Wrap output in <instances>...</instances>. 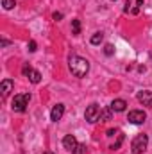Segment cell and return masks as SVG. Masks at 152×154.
Masks as SVG:
<instances>
[{
	"label": "cell",
	"mask_w": 152,
	"mask_h": 154,
	"mask_svg": "<svg viewBox=\"0 0 152 154\" xmlns=\"http://www.w3.org/2000/svg\"><path fill=\"white\" fill-rule=\"evenodd\" d=\"M113 2H114V0H113Z\"/></svg>",
	"instance_id": "obj_23"
},
{
	"label": "cell",
	"mask_w": 152,
	"mask_h": 154,
	"mask_svg": "<svg viewBox=\"0 0 152 154\" xmlns=\"http://www.w3.org/2000/svg\"><path fill=\"white\" fill-rule=\"evenodd\" d=\"M141 7H143V0H127V2H125V7H123V13L138 14Z\"/></svg>",
	"instance_id": "obj_6"
},
{
	"label": "cell",
	"mask_w": 152,
	"mask_h": 154,
	"mask_svg": "<svg viewBox=\"0 0 152 154\" xmlns=\"http://www.w3.org/2000/svg\"><path fill=\"white\" fill-rule=\"evenodd\" d=\"M104 54H106V56H113L114 54V47L111 45V43H108V45L104 47Z\"/></svg>",
	"instance_id": "obj_17"
},
{
	"label": "cell",
	"mask_w": 152,
	"mask_h": 154,
	"mask_svg": "<svg viewBox=\"0 0 152 154\" xmlns=\"http://www.w3.org/2000/svg\"><path fill=\"white\" fill-rule=\"evenodd\" d=\"M88 70H90L88 59H84V57H81V56H72V57H70V72L75 77H79V79L84 77L88 74Z\"/></svg>",
	"instance_id": "obj_1"
},
{
	"label": "cell",
	"mask_w": 152,
	"mask_h": 154,
	"mask_svg": "<svg viewBox=\"0 0 152 154\" xmlns=\"http://www.w3.org/2000/svg\"><path fill=\"white\" fill-rule=\"evenodd\" d=\"M102 39H104V34H102V32H95V34L91 36V45H100Z\"/></svg>",
	"instance_id": "obj_14"
},
{
	"label": "cell",
	"mask_w": 152,
	"mask_h": 154,
	"mask_svg": "<svg viewBox=\"0 0 152 154\" xmlns=\"http://www.w3.org/2000/svg\"><path fill=\"white\" fill-rule=\"evenodd\" d=\"M100 113H102V109H100V106L99 104H90L88 108H86V120L90 122V124H95V122H99L100 120Z\"/></svg>",
	"instance_id": "obj_4"
},
{
	"label": "cell",
	"mask_w": 152,
	"mask_h": 154,
	"mask_svg": "<svg viewBox=\"0 0 152 154\" xmlns=\"http://www.w3.org/2000/svg\"><path fill=\"white\" fill-rule=\"evenodd\" d=\"M111 116H113V109H111V108H109V109H102L100 120H102V122H108V120H111Z\"/></svg>",
	"instance_id": "obj_13"
},
{
	"label": "cell",
	"mask_w": 152,
	"mask_h": 154,
	"mask_svg": "<svg viewBox=\"0 0 152 154\" xmlns=\"http://www.w3.org/2000/svg\"><path fill=\"white\" fill-rule=\"evenodd\" d=\"M43 154H54V152H43Z\"/></svg>",
	"instance_id": "obj_22"
},
{
	"label": "cell",
	"mask_w": 152,
	"mask_h": 154,
	"mask_svg": "<svg viewBox=\"0 0 152 154\" xmlns=\"http://www.w3.org/2000/svg\"><path fill=\"white\" fill-rule=\"evenodd\" d=\"M29 100H31V95H29V93H20V95H14V99H13V102H11L13 111H16V113L25 111V108H27Z\"/></svg>",
	"instance_id": "obj_2"
},
{
	"label": "cell",
	"mask_w": 152,
	"mask_h": 154,
	"mask_svg": "<svg viewBox=\"0 0 152 154\" xmlns=\"http://www.w3.org/2000/svg\"><path fill=\"white\" fill-rule=\"evenodd\" d=\"M2 5H4V9H13L14 5H16V0H2Z\"/></svg>",
	"instance_id": "obj_16"
},
{
	"label": "cell",
	"mask_w": 152,
	"mask_h": 154,
	"mask_svg": "<svg viewBox=\"0 0 152 154\" xmlns=\"http://www.w3.org/2000/svg\"><path fill=\"white\" fill-rule=\"evenodd\" d=\"M13 88H14V81H11V79H4V81H2V84H0L2 97H7V95L13 91Z\"/></svg>",
	"instance_id": "obj_9"
},
{
	"label": "cell",
	"mask_w": 152,
	"mask_h": 154,
	"mask_svg": "<svg viewBox=\"0 0 152 154\" xmlns=\"http://www.w3.org/2000/svg\"><path fill=\"white\" fill-rule=\"evenodd\" d=\"M114 134H116V131H114V129H109V131H108V136H114Z\"/></svg>",
	"instance_id": "obj_21"
},
{
	"label": "cell",
	"mask_w": 152,
	"mask_h": 154,
	"mask_svg": "<svg viewBox=\"0 0 152 154\" xmlns=\"http://www.w3.org/2000/svg\"><path fill=\"white\" fill-rule=\"evenodd\" d=\"M84 152H86V145H84V143H79L72 154H84Z\"/></svg>",
	"instance_id": "obj_18"
},
{
	"label": "cell",
	"mask_w": 152,
	"mask_h": 154,
	"mask_svg": "<svg viewBox=\"0 0 152 154\" xmlns=\"http://www.w3.org/2000/svg\"><path fill=\"white\" fill-rule=\"evenodd\" d=\"M147 145H149V136H147V134H138V136L132 140V143H131L132 154H141V152H145Z\"/></svg>",
	"instance_id": "obj_3"
},
{
	"label": "cell",
	"mask_w": 152,
	"mask_h": 154,
	"mask_svg": "<svg viewBox=\"0 0 152 154\" xmlns=\"http://www.w3.org/2000/svg\"><path fill=\"white\" fill-rule=\"evenodd\" d=\"M136 99H138V102H141L143 106H149V108H152V91H149V90L138 91Z\"/></svg>",
	"instance_id": "obj_7"
},
{
	"label": "cell",
	"mask_w": 152,
	"mask_h": 154,
	"mask_svg": "<svg viewBox=\"0 0 152 154\" xmlns=\"http://www.w3.org/2000/svg\"><path fill=\"white\" fill-rule=\"evenodd\" d=\"M29 50L31 52H36V41H29Z\"/></svg>",
	"instance_id": "obj_20"
},
{
	"label": "cell",
	"mask_w": 152,
	"mask_h": 154,
	"mask_svg": "<svg viewBox=\"0 0 152 154\" xmlns=\"http://www.w3.org/2000/svg\"><path fill=\"white\" fill-rule=\"evenodd\" d=\"M52 18H54L56 22H59V20L63 18V13H54V14H52Z\"/></svg>",
	"instance_id": "obj_19"
},
{
	"label": "cell",
	"mask_w": 152,
	"mask_h": 154,
	"mask_svg": "<svg viewBox=\"0 0 152 154\" xmlns=\"http://www.w3.org/2000/svg\"><path fill=\"white\" fill-rule=\"evenodd\" d=\"M125 106H127V102H125L123 99H114L109 108H111L113 111H116V113H122V111H125Z\"/></svg>",
	"instance_id": "obj_11"
},
{
	"label": "cell",
	"mask_w": 152,
	"mask_h": 154,
	"mask_svg": "<svg viewBox=\"0 0 152 154\" xmlns=\"http://www.w3.org/2000/svg\"><path fill=\"white\" fill-rule=\"evenodd\" d=\"M77 145H79V143H77V140H75L74 134H66V136L63 138V147H65L66 151H72V152H74Z\"/></svg>",
	"instance_id": "obj_8"
},
{
	"label": "cell",
	"mask_w": 152,
	"mask_h": 154,
	"mask_svg": "<svg viewBox=\"0 0 152 154\" xmlns=\"http://www.w3.org/2000/svg\"><path fill=\"white\" fill-rule=\"evenodd\" d=\"M63 115H65V106H63V104H57V106H54L52 111H50V120L57 122V120L63 118Z\"/></svg>",
	"instance_id": "obj_10"
},
{
	"label": "cell",
	"mask_w": 152,
	"mask_h": 154,
	"mask_svg": "<svg viewBox=\"0 0 152 154\" xmlns=\"http://www.w3.org/2000/svg\"><path fill=\"white\" fill-rule=\"evenodd\" d=\"M27 77H29V81H31L32 84H38L39 81H41V74H39L38 70H31V72L27 74Z\"/></svg>",
	"instance_id": "obj_12"
},
{
	"label": "cell",
	"mask_w": 152,
	"mask_h": 154,
	"mask_svg": "<svg viewBox=\"0 0 152 154\" xmlns=\"http://www.w3.org/2000/svg\"><path fill=\"white\" fill-rule=\"evenodd\" d=\"M127 120H129L131 124H134V125L143 124V122L147 120V113H145V111H141V109H132V111H129Z\"/></svg>",
	"instance_id": "obj_5"
},
{
	"label": "cell",
	"mask_w": 152,
	"mask_h": 154,
	"mask_svg": "<svg viewBox=\"0 0 152 154\" xmlns=\"http://www.w3.org/2000/svg\"><path fill=\"white\" fill-rule=\"evenodd\" d=\"M72 31H74V36L81 34V22L79 20H72Z\"/></svg>",
	"instance_id": "obj_15"
}]
</instances>
